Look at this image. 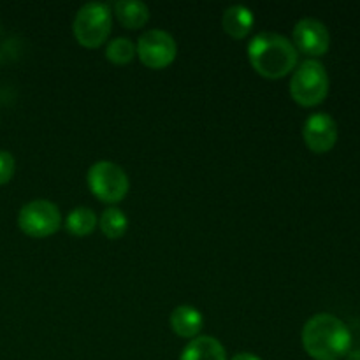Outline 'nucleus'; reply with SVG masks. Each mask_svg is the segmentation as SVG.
<instances>
[{
    "label": "nucleus",
    "mask_w": 360,
    "mask_h": 360,
    "mask_svg": "<svg viewBox=\"0 0 360 360\" xmlns=\"http://www.w3.org/2000/svg\"><path fill=\"white\" fill-rule=\"evenodd\" d=\"M302 347L315 360H340L352 350V334L338 316L319 313L302 327Z\"/></svg>",
    "instance_id": "1"
},
{
    "label": "nucleus",
    "mask_w": 360,
    "mask_h": 360,
    "mask_svg": "<svg viewBox=\"0 0 360 360\" xmlns=\"http://www.w3.org/2000/svg\"><path fill=\"white\" fill-rule=\"evenodd\" d=\"M248 60L257 74L267 79H280L295 70L299 53L290 39L276 32H260L250 41Z\"/></svg>",
    "instance_id": "2"
},
{
    "label": "nucleus",
    "mask_w": 360,
    "mask_h": 360,
    "mask_svg": "<svg viewBox=\"0 0 360 360\" xmlns=\"http://www.w3.org/2000/svg\"><path fill=\"white\" fill-rule=\"evenodd\" d=\"M329 94V74L319 60H306L294 70L290 79V95L299 105L315 108Z\"/></svg>",
    "instance_id": "3"
},
{
    "label": "nucleus",
    "mask_w": 360,
    "mask_h": 360,
    "mask_svg": "<svg viewBox=\"0 0 360 360\" xmlns=\"http://www.w3.org/2000/svg\"><path fill=\"white\" fill-rule=\"evenodd\" d=\"M111 9L104 2H88L74 18V37L84 48H98L111 34Z\"/></svg>",
    "instance_id": "4"
},
{
    "label": "nucleus",
    "mask_w": 360,
    "mask_h": 360,
    "mask_svg": "<svg viewBox=\"0 0 360 360\" xmlns=\"http://www.w3.org/2000/svg\"><path fill=\"white\" fill-rule=\"evenodd\" d=\"M86 179L90 192L101 202L118 204L129 193V176L120 165L112 164V162L101 160L91 165Z\"/></svg>",
    "instance_id": "5"
},
{
    "label": "nucleus",
    "mask_w": 360,
    "mask_h": 360,
    "mask_svg": "<svg viewBox=\"0 0 360 360\" xmlns=\"http://www.w3.org/2000/svg\"><path fill=\"white\" fill-rule=\"evenodd\" d=\"M18 225L30 238H48L55 234L62 225V213L51 200H32L20 210Z\"/></svg>",
    "instance_id": "6"
},
{
    "label": "nucleus",
    "mask_w": 360,
    "mask_h": 360,
    "mask_svg": "<svg viewBox=\"0 0 360 360\" xmlns=\"http://www.w3.org/2000/svg\"><path fill=\"white\" fill-rule=\"evenodd\" d=\"M136 53L141 62L150 69H165L174 62L178 55V46H176L174 37L169 32L160 30V28H151L141 34L137 41Z\"/></svg>",
    "instance_id": "7"
},
{
    "label": "nucleus",
    "mask_w": 360,
    "mask_h": 360,
    "mask_svg": "<svg viewBox=\"0 0 360 360\" xmlns=\"http://www.w3.org/2000/svg\"><path fill=\"white\" fill-rule=\"evenodd\" d=\"M294 42L295 49L302 51L308 56H322L329 51L330 34L326 25L315 18H302L294 27Z\"/></svg>",
    "instance_id": "8"
},
{
    "label": "nucleus",
    "mask_w": 360,
    "mask_h": 360,
    "mask_svg": "<svg viewBox=\"0 0 360 360\" xmlns=\"http://www.w3.org/2000/svg\"><path fill=\"white\" fill-rule=\"evenodd\" d=\"M302 137L313 153H327L338 143V125L327 112H313L302 125Z\"/></svg>",
    "instance_id": "9"
},
{
    "label": "nucleus",
    "mask_w": 360,
    "mask_h": 360,
    "mask_svg": "<svg viewBox=\"0 0 360 360\" xmlns=\"http://www.w3.org/2000/svg\"><path fill=\"white\" fill-rule=\"evenodd\" d=\"M179 360H227V352L217 338L197 336L183 348Z\"/></svg>",
    "instance_id": "10"
},
{
    "label": "nucleus",
    "mask_w": 360,
    "mask_h": 360,
    "mask_svg": "<svg viewBox=\"0 0 360 360\" xmlns=\"http://www.w3.org/2000/svg\"><path fill=\"white\" fill-rule=\"evenodd\" d=\"M204 316L197 308L188 304H183L174 308L171 313V327L174 334L179 338H186V340H193L199 336L200 329H202Z\"/></svg>",
    "instance_id": "11"
},
{
    "label": "nucleus",
    "mask_w": 360,
    "mask_h": 360,
    "mask_svg": "<svg viewBox=\"0 0 360 360\" xmlns=\"http://www.w3.org/2000/svg\"><path fill=\"white\" fill-rule=\"evenodd\" d=\"M255 25L253 11L245 6H231L221 14V28L232 39H245Z\"/></svg>",
    "instance_id": "12"
},
{
    "label": "nucleus",
    "mask_w": 360,
    "mask_h": 360,
    "mask_svg": "<svg viewBox=\"0 0 360 360\" xmlns=\"http://www.w3.org/2000/svg\"><path fill=\"white\" fill-rule=\"evenodd\" d=\"M115 14L120 23L129 30L143 28L150 20V9L141 0H120L115 4Z\"/></svg>",
    "instance_id": "13"
},
{
    "label": "nucleus",
    "mask_w": 360,
    "mask_h": 360,
    "mask_svg": "<svg viewBox=\"0 0 360 360\" xmlns=\"http://www.w3.org/2000/svg\"><path fill=\"white\" fill-rule=\"evenodd\" d=\"M98 225V218L95 214L94 210L90 207H74L69 214H67L65 227L67 231L72 236L77 238H84V236H90L95 231V227Z\"/></svg>",
    "instance_id": "14"
},
{
    "label": "nucleus",
    "mask_w": 360,
    "mask_h": 360,
    "mask_svg": "<svg viewBox=\"0 0 360 360\" xmlns=\"http://www.w3.org/2000/svg\"><path fill=\"white\" fill-rule=\"evenodd\" d=\"M98 227L108 239H120L129 229V218L118 207H108L98 218Z\"/></svg>",
    "instance_id": "15"
},
{
    "label": "nucleus",
    "mask_w": 360,
    "mask_h": 360,
    "mask_svg": "<svg viewBox=\"0 0 360 360\" xmlns=\"http://www.w3.org/2000/svg\"><path fill=\"white\" fill-rule=\"evenodd\" d=\"M105 56L109 62L116 63V65H125V63L132 62L136 56V44L129 37L112 39L105 48Z\"/></svg>",
    "instance_id": "16"
},
{
    "label": "nucleus",
    "mask_w": 360,
    "mask_h": 360,
    "mask_svg": "<svg viewBox=\"0 0 360 360\" xmlns=\"http://www.w3.org/2000/svg\"><path fill=\"white\" fill-rule=\"evenodd\" d=\"M14 169H16V162L9 151L0 150V186L11 181L14 176Z\"/></svg>",
    "instance_id": "17"
},
{
    "label": "nucleus",
    "mask_w": 360,
    "mask_h": 360,
    "mask_svg": "<svg viewBox=\"0 0 360 360\" xmlns=\"http://www.w3.org/2000/svg\"><path fill=\"white\" fill-rule=\"evenodd\" d=\"M231 360H262V359H259L257 355L250 354V352H241V354L234 355Z\"/></svg>",
    "instance_id": "18"
},
{
    "label": "nucleus",
    "mask_w": 360,
    "mask_h": 360,
    "mask_svg": "<svg viewBox=\"0 0 360 360\" xmlns=\"http://www.w3.org/2000/svg\"><path fill=\"white\" fill-rule=\"evenodd\" d=\"M345 360H360V350H350Z\"/></svg>",
    "instance_id": "19"
}]
</instances>
